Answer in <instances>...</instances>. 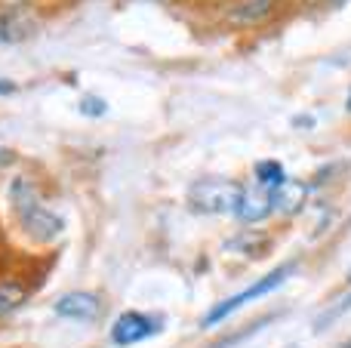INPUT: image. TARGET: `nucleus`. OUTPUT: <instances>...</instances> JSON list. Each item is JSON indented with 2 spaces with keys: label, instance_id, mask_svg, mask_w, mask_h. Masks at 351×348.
<instances>
[{
  "label": "nucleus",
  "instance_id": "nucleus-1",
  "mask_svg": "<svg viewBox=\"0 0 351 348\" xmlns=\"http://www.w3.org/2000/svg\"><path fill=\"white\" fill-rule=\"evenodd\" d=\"M10 203H12V213H16L22 232L28 234L31 240L47 244V240H56L62 232H65V222H62L53 210L43 207L40 197H37V191L31 188L28 179H16V182H12Z\"/></svg>",
  "mask_w": 351,
  "mask_h": 348
},
{
  "label": "nucleus",
  "instance_id": "nucleus-2",
  "mask_svg": "<svg viewBox=\"0 0 351 348\" xmlns=\"http://www.w3.org/2000/svg\"><path fill=\"white\" fill-rule=\"evenodd\" d=\"M243 185L234 179H222V176H210V179H197L188 188V203L194 213L204 216H225L234 213L237 201H241Z\"/></svg>",
  "mask_w": 351,
  "mask_h": 348
},
{
  "label": "nucleus",
  "instance_id": "nucleus-3",
  "mask_svg": "<svg viewBox=\"0 0 351 348\" xmlns=\"http://www.w3.org/2000/svg\"><path fill=\"white\" fill-rule=\"evenodd\" d=\"M293 269H296V262H287V265H280V269H274V271H268L262 281H256L253 287H247L243 293H237V296H228L225 302H219L216 308H210V312L204 314V321H200V327H216L219 321H225L228 314H234L237 308H243L247 302H253V299H262L265 293H271V290H278L280 284L287 281V277L293 275Z\"/></svg>",
  "mask_w": 351,
  "mask_h": 348
},
{
  "label": "nucleus",
  "instance_id": "nucleus-4",
  "mask_svg": "<svg viewBox=\"0 0 351 348\" xmlns=\"http://www.w3.org/2000/svg\"><path fill=\"white\" fill-rule=\"evenodd\" d=\"M164 330V321L154 318V314H142V312H123L121 318L114 321L111 327V343L127 348V345H136V343H145L148 336Z\"/></svg>",
  "mask_w": 351,
  "mask_h": 348
},
{
  "label": "nucleus",
  "instance_id": "nucleus-5",
  "mask_svg": "<svg viewBox=\"0 0 351 348\" xmlns=\"http://www.w3.org/2000/svg\"><path fill=\"white\" fill-rule=\"evenodd\" d=\"M40 22L34 12L22 10V6H3L0 10V43H22L37 34Z\"/></svg>",
  "mask_w": 351,
  "mask_h": 348
},
{
  "label": "nucleus",
  "instance_id": "nucleus-6",
  "mask_svg": "<svg viewBox=\"0 0 351 348\" xmlns=\"http://www.w3.org/2000/svg\"><path fill=\"white\" fill-rule=\"evenodd\" d=\"M56 314L68 321H96L99 312H102V302H99L96 293H84V290H74V293H65L62 299H56Z\"/></svg>",
  "mask_w": 351,
  "mask_h": 348
},
{
  "label": "nucleus",
  "instance_id": "nucleus-7",
  "mask_svg": "<svg viewBox=\"0 0 351 348\" xmlns=\"http://www.w3.org/2000/svg\"><path fill=\"white\" fill-rule=\"evenodd\" d=\"M268 213H274L271 207V188H262V185H250L241 191V201H237L234 216L241 222H262L268 219Z\"/></svg>",
  "mask_w": 351,
  "mask_h": 348
},
{
  "label": "nucleus",
  "instance_id": "nucleus-8",
  "mask_svg": "<svg viewBox=\"0 0 351 348\" xmlns=\"http://www.w3.org/2000/svg\"><path fill=\"white\" fill-rule=\"evenodd\" d=\"M308 201V185L299 182V179H284L278 188L271 191V207L280 216H296L299 210Z\"/></svg>",
  "mask_w": 351,
  "mask_h": 348
},
{
  "label": "nucleus",
  "instance_id": "nucleus-9",
  "mask_svg": "<svg viewBox=\"0 0 351 348\" xmlns=\"http://www.w3.org/2000/svg\"><path fill=\"white\" fill-rule=\"evenodd\" d=\"M274 12V0H237L228 10V22L234 25H259Z\"/></svg>",
  "mask_w": 351,
  "mask_h": 348
},
{
  "label": "nucleus",
  "instance_id": "nucleus-10",
  "mask_svg": "<svg viewBox=\"0 0 351 348\" xmlns=\"http://www.w3.org/2000/svg\"><path fill=\"white\" fill-rule=\"evenodd\" d=\"M25 299H28V290H25L22 284L19 281H3L0 284V318L12 314Z\"/></svg>",
  "mask_w": 351,
  "mask_h": 348
},
{
  "label": "nucleus",
  "instance_id": "nucleus-11",
  "mask_svg": "<svg viewBox=\"0 0 351 348\" xmlns=\"http://www.w3.org/2000/svg\"><path fill=\"white\" fill-rule=\"evenodd\" d=\"M284 179H287V173L278 160H259V164H256V185H262V188L274 191Z\"/></svg>",
  "mask_w": 351,
  "mask_h": 348
},
{
  "label": "nucleus",
  "instance_id": "nucleus-12",
  "mask_svg": "<svg viewBox=\"0 0 351 348\" xmlns=\"http://www.w3.org/2000/svg\"><path fill=\"white\" fill-rule=\"evenodd\" d=\"M80 111H84V114H90V117H102L105 114V102L99 96H84Z\"/></svg>",
  "mask_w": 351,
  "mask_h": 348
},
{
  "label": "nucleus",
  "instance_id": "nucleus-13",
  "mask_svg": "<svg viewBox=\"0 0 351 348\" xmlns=\"http://www.w3.org/2000/svg\"><path fill=\"white\" fill-rule=\"evenodd\" d=\"M12 160H16V154H12V151H10V148H6V145H0V166L12 164Z\"/></svg>",
  "mask_w": 351,
  "mask_h": 348
},
{
  "label": "nucleus",
  "instance_id": "nucleus-14",
  "mask_svg": "<svg viewBox=\"0 0 351 348\" xmlns=\"http://www.w3.org/2000/svg\"><path fill=\"white\" fill-rule=\"evenodd\" d=\"M0 92H16V84L12 80H0Z\"/></svg>",
  "mask_w": 351,
  "mask_h": 348
},
{
  "label": "nucleus",
  "instance_id": "nucleus-15",
  "mask_svg": "<svg viewBox=\"0 0 351 348\" xmlns=\"http://www.w3.org/2000/svg\"><path fill=\"white\" fill-rule=\"evenodd\" d=\"M3 6H25V3H34V0H0Z\"/></svg>",
  "mask_w": 351,
  "mask_h": 348
},
{
  "label": "nucleus",
  "instance_id": "nucleus-16",
  "mask_svg": "<svg viewBox=\"0 0 351 348\" xmlns=\"http://www.w3.org/2000/svg\"><path fill=\"white\" fill-rule=\"evenodd\" d=\"M346 108H348V114H351V90H348V102H346Z\"/></svg>",
  "mask_w": 351,
  "mask_h": 348
},
{
  "label": "nucleus",
  "instance_id": "nucleus-17",
  "mask_svg": "<svg viewBox=\"0 0 351 348\" xmlns=\"http://www.w3.org/2000/svg\"><path fill=\"white\" fill-rule=\"evenodd\" d=\"M299 3H305V6H311V3H317V0H299Z\"/></svg>",
  "mask_w": 351,
  "mask_h": 348
},
{
  "label": "nucleus",
  "instance_id": "nucleus-18",
  "mask_svg": "<svg viewBox=\"0 0 351 348\" xmlns=\"http://www.w3.org/2000/svg\"><path fill=\"white\" fill-rule=\"evenodd\" d=\"M160 3H170V0H160Z\"/></svg>",
  "mask_w": 351,
  "mask_h": 348
},
{
  "label": "nucleus",
  "instance_id": "nucleus-19",
  "mask_svg": "<svg viewBox=\"0 0 351 348\" xmlns=\"http://www.w3.org/2000/svg\"><path fill=\"white\" fill-rule=\"evenodd\" d=\"M348 284H351V275H348Z\"/></svg>",
  "mask_w": 351,
  "mask_h": 348
}]
</instances>
